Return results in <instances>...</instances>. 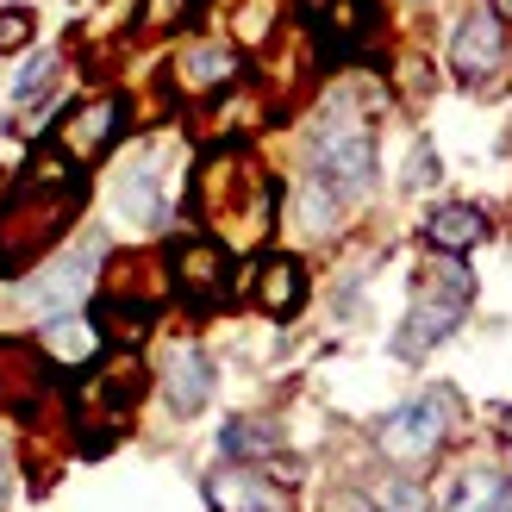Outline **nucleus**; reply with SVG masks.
<instances>
[{"instance_id": "1", "label": "nucleus", "mask_w": 512, "mask_h": 512, "mask_svg": "<svg viewBox=\"0 0 512 512\" xmlns=\"http://www.w3.org/2000/svg\"><path fill=\"white\" fill-rule=\"evenodd\" d=\"M88 200V169L63 144H38L13 194L0 200V275H25L38 256L69 232V219Z\"/></svg>"}, {"instance_id": "2", "label": "nucleus", "mask_w": 512, "mask_h": 512, "mask_svg": "<svg viewBox=\"0 0 512 512\" xmlns=\"http://www.w3.org/2000/svg\"><path fill=\"white\" fill-rule=\"evenodd\" d=\"M194 213L213 225V238L225 250L256 244L275 225V182L244 150H213L194 175Z\"/></svg>"}, {"instance_id": "3", "label": "nucleus", "mask_w": 512, "mask_h": 512, "mask_svg": "<svg viewBox=\"0 0 512 512\" xmlns=\"http://www.w3.org/2000/svg\"><path fill=\"white\" fill-rule=\"evenodd\" d=\"M469 300H475V281L469 269L456 263V256H438V263L425 269V288L413 300V313H406V331H400V356H425L431 344H444L456 325H463L469 313Z\"/></svg>"}, {"instance_id": "4", "label": "nucleus", "mask_w": 512, "mask_h": 512, "mask_svg": "<svg viewBox=\"0 0 512 512\" xmlns=\"http://www.w3.org/2000/svg\"><path fill=\"white\" fill-rule=\"evenodd\" d=\"M313 175L338 194H363L375 182V132L363 113H350L344 100L313 125Z\"/></svg>"}, {"instance_id": "5", "label": "nucleus", "mask_w": 512, "mask_h": 512, "mask_svg": "<svg viewBox=\"0 0 512 512\" xmlns=\"http://www.w3.org/2000/svg\"><path fill=\"white\" fill-rule=\"evenodd\" d=\"M119 132H125V100L119 94H94V100H82V107L63 113V125L50 132V144H63L69 157L88 169V163H100L119 144Z\"/></svg>"}, {"instance_id": "6", "label": "nucleus", "mask_w": 512, "mask_h": 512, "mask_svg": "<svg viewBox=\"0 0 512 512\" xmlns=\"http://www.w3.org/2000/svg\"><path fill=\"white\" fill-rule=\"evenodd\" d=\"M100 256H107V244L88 238V244H75L69 256H57V263H50L44 275H32V281H25V300H32V313L63 319L69 306L88 294V281H94V269H100Z\"/></svg>"}, {"instance_id": "7", "label": "nucleus", "mask_w": 512, "mask_h": 512, "mask_svg": "<svg viewBox=\"0 0 512 512\" xmlns=\"http://www.w3.org/2000/svg\"><path fill=\"white\" fill-rule=\"evenodd\" d=\"M225 281H232V250L219 238H182L169 250V288L188 294L194 306L225 300Z\"/></svg>"}, {"instance_id": "8", "label": "nucleus", "mask_w": 512, "mask_h": 512, "mask_svg": "<svg viewBox=\"0 0 512 512\" xmlns=\"http://www.w3.org/2000/svg\"><path fill=\"white\" fill-rule=\"evenodd\" d=\"M375 444H381V456H394V463H425V456H438V444H444V400L394 406V413L375 425Z\"/></svg>"}, {"instance_id": "9", "label": "nucleus", "mask_w": 512, "mask_h": 512, "mask_svg": "<svg viewBox=\"0 0 512 512\" xmlns=\"http://www.w3.org/2000/svg\"><path fill=\"white\" fill-rule=\"evenodd\" d=\"M506 57V25L488 13H469L463 25H456V38H450V69L463 75V82H481V75H494Z\"/></svg>"}, {"instance_id": "10", "label": "nucleus", "mask_w": 512, "mask_h": 512, "mask_svg": "<svg viewBox=\"0 0 512 512\" xmlns=\"http://www.w3.org/2000/svg\"><path fill=\"white\" fill-rule=\"evenodd\" d=\"M163 394H169V413L175 419H194L200 406L213 400V363H207V350L175 344L169 363H163Z\"/></svg>"}, {"instance_id": "11", "label": "nucleus", "mask_w": 512, "mask_h": 512, "mask_svg": "<svg viewBox=\"0 0 512 512\" xmlns=\"http://www.w3.org/2000/svg\"><path fill=\"white\" fill-rule=\"evenodd\" d=\"M232 82H238V50L219 44V38H200L175 57V88L182 94H219Z\"/></svg>"}, {"instance_id": "12", "label": "nucleus", "mask_w": 512, "mask_h": 512, "mask_svg": "<svg viewBox=\"0 0 512 512\" xmlns=\"http://www.w3.org/2000/svg\"><path fill=\"white\" fill-rule=\"evenodd\" d=\"M44 375H50V363L32 344L0 338V406L7 413H32V400L44 394Z\"/></svg>"}, {"instance_id": "13", "label": "nucleus", "mask_w": 512, "mask_h": 512, "mask_svg": "<svg viewBox=\"0 0 512 512\" xmlns=\"http://www.w3.org/2000/svg\"><path fill=\"white\" fill-rule=\"evenodd\" d=\"M369 32H375V0H325L319 7V44L331 63L356 57L369 44Z\"/></svg>"}, {"instance_id": "14", "label": "nucleus", "mask_w": 512, "mask_h": 512, "mask_svg": "<svg viewBox=\"0 0 512 512\" xmlns=\"http://www.w3.org/2000/svg\"><path fill=\"white\" fill-rule=\"evenodd\" d=\"M256 306H263L269 319H294L306 306V269L300 256H263L256 263Z\"/></svg>"}, {"instance_id": "15", "label": "nucleus", "mask_w": 512, "mask_h": 512, "mask_svg": "<svg viewBox=\"0 0 512 512\" xmlns=\"http://www.w3.org/2000/svg\"><path fill=\"white\" fill-rule=\"evenodd\" d=\"M82 400L100 406L107 419H125V413H132V406L144 400V369H138V356H119V363L94 369V375H88V388H82Z\"/></svg>"}, {"instance_id": "16", "label": "nucleus", "mask_w": 512, "mask_h": 512, "mask_svg": "<svg viewBox=\"0 0 512 512\" xmlns=\"http://www.w3.org/2000/svg\"><path fill=\"white\" fill-rule=\"evenodd\" d=\"M481 238H488V213L469 207V200H450V207H438V213L425 219V244L438 250V256H463Z\"/></svg>"}, {"instance_id": "17", "label": "nucleus", "mask_w": 512, "mask_h": 512, "mask_svg": "<svg viewBox=\"0 0 512 512\" xmlns=\"http://www.w3.org/2000/svg\"><path fill=\"white\" fill-rule=\"evenodd\" d=\"M113 207L125 225H163V182H157V163L138 157L132 169L119 175V188H113Z\"/></svg>"}, {"instance_id": "18", "label": "nucleus", "mask_w": 512, "mask_h": 512, "mask_svg": "<svg viewBox=\"0 0 512 512\" xmlns=\"http://www.w3.org/2000/svg\"><path fill=\"white\" fill-rule=\"evenodd\" d=\"M207 500H213V512H288V494L269 488V481H256V475H244V469L213 475Z\"/></svg>"}, {"instance_id": "19", "label": "nucleus", "mask_w": 512, "mask_h": 512, "mask_svg": "<svg viewBox=\"0 0 512 512\" xmlns=\"http://www.w3.org/2000/svg\"><path fill=\"white\" fill-rule=\"evenodd\" d=\"M44 350L57 356V363L82 369V363H94V356H100V325L94 319H75V313L44 319Z\"/></svg>"}, {"instance_id": "20", "label": "nucleus", "mask_w": 512, "mask_h": 512, "mask_svg": "<svg viewBox=\"0 0 512 512\" xmlns=\"http://www.w3.org/2000/svg\"><path fill=\"white\" fill-rule=\"evenodd\" d=\"M450 512H512V481L494 469H469L450 488Z\"/></svg>"}, {"instance_id": "21", "label": "nucleus", "mask_w": 512, "mask_h": 512, "mask_svg": "<svg viewBox=\"0 0 512 512\" xmlns=\"http://www.w3.org/2000/svg\"><path fill=\"white\" fill-rule=\"evenodd\" d=\"M294 219H300V232L325 238L331 225H338V188H331V182H319V175H313V182L300 188V200H294Z\"/></svg>"}, {"instance_id": "22", "label": "nucleus", "mask_w": 512, "mask_h": 512, "mask_svg": "<svg viewBox=\"0 0 512 512\" xmlns=\"http://www.w3.org/2000/svg\"><path fill=\"white\" fill-rule=\"evenodd\" d=\"M219 450L225 456H275L281 450V431L263 425V419H232V425L219 431Z\"/></svg>"}, {"instance_id": "23", "label": "nucleus", "mask_w": 512, "mask_h": 512, "mask_svg": "<svg viewBox=\"0 0 512 512\" xmlns=\"http://www.w3.org/2000/svg\"><path fill=\"white\" fill-rule=\"evenodd\" d=\"M50 75H57V57L44 50V57H32V63L19 69V82H13V100H19V107H25V100H38V94L50 88Z\"/></svg>"}, {"instance_id": "24", "label": "nucleus", "mask_w": 512, "mask_h": 512, "mask_svg": "<svg viewBox=\"0 0 512 512\" xmlns=\"http://www.w3.org/2000/svg\"><path fill=\"white\" fill-rule=\"evenodd\" d=\"M19 44H32V13L7 7V13H0V57H7V50H19Z\"/></svg>"}, {"instance_id": "25", "label": "nucleus", "mask_w": 512, "mask_h": 512, "mask_svg": "<svg viewBox=\"0 0 512 512\" xmlns=\"http://www.w3.org/2000/svg\"><path fill=\"white\" fill-rule=\"evenodd\" d=\"M438 182V150L431 144H413V163H406V188H431Z\"/></svg>"}, {"instance_id": "26", "label": "nucleus", "mask_w": 512, "mask_h": 512, "mask_svg": "<svg viewBox=\"0 0 512 512\" xmlns=\"http://www.w3.org/2000/svg\"><path fill=\"white\" fill-rule=\"evenodd\" d=\"M7 494H13V456H7V444H0V506H7Z\"/></svg>"}, {"instance_id": "27", "label": "nucleus", "mask_w": 512, "mask_h": 512, "mask_svg": "<svg viewBox=\"0 0 512 512\" xmlns=\"http://www.w3.org/2000/svg\"><path fill=\"white\" fill-rule=\"evenodd\" d=\"M338 512H381V506H369V500H356V494H344V500H338Z\"/></svg>"}, {"instance_id": "28", "label": "nucleus", "mask_w": 512, "mask_h": 512, "mask_svg": "<svg viewBox=\"0 0 512 512\" xmlns=\"http://www.w3.org/2000/svg\"><path fill=\"white\" fill-rule=\"evenodd\" d=\"M500 438H512V406H500Z\"/></svg>"}, {"instance_id": "29", "label": "nucleus", "mask_w": 512, "mask_h": 512, "mask_svg": "<svg viewBox=\"0 0 512 512\" xmlns=\"http://www.w3.org/2000/svg\"><path fill=\"white\" fill-rule=\"evenodd\" d=\"M494 19H500V25L512 19V0H494Z\"/></svg>"}, {"instance_id": "30", "label": "nucleus", "mask_w": 512, "mask_h": 512, "mask_svg": "<svg viewBox=\"0 0 512 512\" xmlns=\"http://www.w3.org/2000/svg\"><path fill=\"white\" fill-rule=\"evenodd\" d=\"M319 7H325V0H319Z\"/></svg>"}]
</instances>
